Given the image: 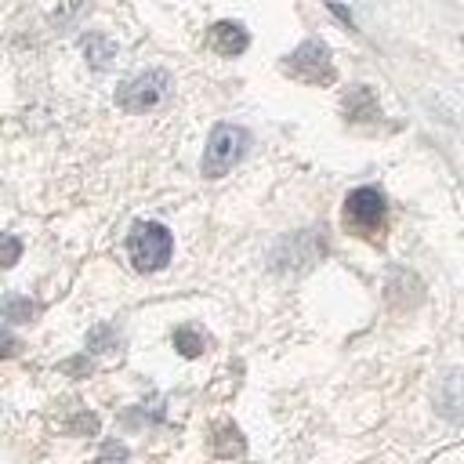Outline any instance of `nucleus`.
Wrapping results in <instances>:
<instances>
[{"instance_id":"f8f14e48","label":"nucleus","mask_w":464,"mask_h":464,"mask_svg":"<svg viewBox=\"0 0 464 464\" xmlns=\"http://www.w3.org/2000/svg\"><path fill=\"white\" fill-rule=\"evenodd\" d=\"M18 348H22V341H18L11 330H0V359H11V355H18Z\"/></svg>"},{"instance_id":"ddd939ff","label":"nucleus","mask_w":464,"mask_h":464,"mask_svg":"<svg viewBox=\"0 0 464 464\" xmlns=\"http://www.w3.org/2000/svg\"><path fill=\"white\" fill-rule=\"evenodd\" d=\"M83 7H87V0H62V11H54V22L65 25V22H69L76 11H83Z\"/></svg>"},{"instance_id":"9d476101","label":"nucleus","mask_w":464,"mask_h":464,"mask_svg":"<svg viewBox=\"0 0 464 464\" xmlns=\"http://www.w3.org/2000/svg\"><path fill=\"white\" fill-rule=\"evenodd\" d=\"M4 315L14 319V323H29V319L36 315V304H33L29 297H7V301H4Z\"/></svg>"},{"instance_id":"423d86ee","label":"nucleus","mask_w":464,"mask_h":464,"mask_svg":"<svg viewBox=\"0 0 464 464\" xmlns=\"http://www.w3.org/2000/svg\"><path fill=\"white\" fill-rule=\"evenodd\" d=\"M246 44H250V36H246V29L243 25H236V22H218L214 29H210V47L218 51V54H243L246 51Z\"/></svg>"},{"instance_id":"f257e3e1","label":"nucleus","mask_w":464,"mask_h":464,"mask_svg":"<svg viewBox=\"0 0 464 464\" xmlns=\"http://www.w3.org/2000/svg\"><path fill=\"white\" fill-rule=\"evenodd\" d=\"M246 145H250V134H246L243 127L218 123V127L210 130V138H207V152H203V174H207V178H221V174H228V170H232V167L243 160Z\"/></svg>"},{"instance_id":"f03ea898","label":"nucleus","mask_w":464,"mask_h":464,"mask_svg":"<svg viewBox=\"0 0 464 464\" xmlns=\"http://www.w3.org/2000/svg\"><path fill=\"white\" fill-rule=\"evenodd\" d=\"M127 250H130V261L138 272H156L170 261V250H174V239L163 225L156 221H138L130 228V239H127Z\"/></svg>"},{"instance_id":"7ed1b4c3","label":"nucleus","mask_w":464,"mask_h":464,"mask_svg":"<svg viewBox=\"0 0 464 464\" xmlns=\"http://www.w3.org/2000/svg\"><path fill=\"white\" fill-rule=\"evenodd\" d=\"M167 91H170V76H167L163 69H149V72L127 80V83L120 87L116 102H120V109H127V112H149V109H156V105L167 98Z\"/></svg>"},{"instance_id":"9b49d317","label":"nucleus","mask_w":464,"mask_h":464,"mask_svg":"<svg viewBox=\"0 0 464 464\" xmlns=\"http://www.w3.org/2000/svg\"><path fill=\"white\" fill-rule=\"evenodd\" d=\"M22 257V239L14 236H0V268H11Z\"/></svg>"},{"instance_id":"0eeeda50","label":"nucleus","mask_w":464,"mask_h":464,"mask_svg":"<svg viewBox=\"0 0 464 464\" xmlns=\"http://www.w3.org/2000/svg\"><path fill=\"white\" fill-rule=\"evenodd\" d=\"M83 54L91 58L94 69H105L109 58H112V44H109L105 36H87V40H83Z\"/></svg>"},{"instance_id":"39448f33","label":"nucleus","mask_w":464,"mask_h":464,"mask_svg":"<svg viewBox=\"0 0 464 464\" xmlns=\"http://www.w3.org/2000/svg\"><path fill=\"white\" fill-rule=\"evenodd\" d=\"M283 69H286L294 80H304V83H330V80H334L330 51H326V44H319V40H308V44H301L294 54H286Z\"/></svg>"},{"instance_id":"6e6552de","label":"nucleus","mask_w":464,"mask_h":464,"mask_svg":"<svg viewBox=\"0 0 464 464\" xmlns=\"http://www.w3.org/2000/svg\"><path fill=\"white\" fill-rule=\"evenodd\" d=\"M174 344H178V352H181V355H188V359H192V355H199V352L207 348V337H203V334H196L192 326H181V330H174Z\"/></svg>"},{"instance_id":"20e7f679","label":"nucleus","mask_w":464,"mask_h":464,"mask_svg":"<svg viewBox=\"0 0 464 464\" xmlns=\"http://www.w3.org/2000/svg\"><path fill=\"white\" fill-rule=\"evenodd\" d=\"M384 196L377 188H355L344 199V225L355 236H373L384 225Z\"/></svg>"},{"instance_id":"1a4fd4ad","label":"nucleus","mask_w":464,"mask_h":464,"mask_svg":"<svg viewBox=\"0 0 464 464\" xmlns=\"http://www.w3.org/2000/svg\"><path fill=\"white\" fill-rule=\"evenodd\" d=\"M214 453H221V457H239L243 453V439H239V431L236 428H218V439H214Z\"/></svg>"}]
</instances>
